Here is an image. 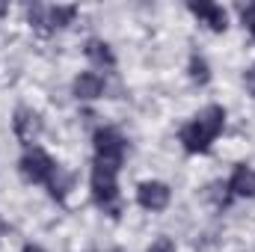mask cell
Wrapping results in <instances>:
<instances>
[{
  "instance_id": "obj_6",
  "label": "cell",
  "mask_w": 255,
  "mask_h": 252,
  "mask_svg": "<svg viewBox=\"0 0 255 252\" xmlns=\"http://www.w3.org/2000/svg\"><path fill=\"white\" fill-rule=\"evenodd\" d=\"M169 187L163 181H142L136 187V202L145 208V211H163L169 205Z\"/></svg>"
},
{
  "instance_id": "obj_17",
  "label": "cell",
  "mask_w": 255,
  "mask_h": 252,
  "mask_svg": "<svg viewBox=\"0 0 255 252\" xmlns=\"http://www.w3.org/2000/svg\"><path fill=\"white\" fill-rule=\"evenodd\" d=\"M3 12H6V6H3V3H0V15H3Z\"/></svg>"
},
{
  "instance_id": "obj_15",
  "label": "cell",
  "mask_w": 255,
  "mask_h": 252,
  "mask_svg": "<svg viewBox=\"0 0 255 252\" xmlns=\"http://www.w3.org/2000/svg\"><path fill=\"white\" fill-rule=\"evenodd\" d=\"M244 86L250 89V95H255V65L244 71Z\"/></svg>"
},
{
  "instance_id": "obj_8",
  "label": "cell",
  "mask_w": 255,
  "mask_h": 252,
  "mask_svg": "<svg viewBox=\"0 0 255 252\" xmlns=\"http://www.w3.org/2000/svg\"><path fill=\"white\" fill-rule=\"evenodd\" d=\"M229 190L232 196H241V199H253L255 196V169L247 163H238L232 178H229Z\"/></svg>"
},
{
  "instance_id": "obj_10",
  "label": "cell",
  "mask_w": 255,
  "mask_h": 252,
  "mask_svg": "<svg viewBox=\"0 0 255 252\" xmlns=\"http://www.w3.org/2000/svg\"><path fill=\"white\" fill-rule=\"evenodd\" d=\"M86 57H89L92 63H98V65H113V63H116V57H113L110 45H107V42H98V39L86 42Z\"/></svg>"
},
{
  "instance_id": "obj_11",
  "label": "cell",
  "mask_w": 255,
  "mask_h": 252,
  "mask_svg": "<svg viewBox=\"0 0 255 252\" xmlns=\"http://www.w3.org/2000/svg\"><path fill=\"white\" fill-rule=\"evenodd\" d=\"M74 15H77L74 6H51V9H48V24H51V27H65Z\"/></svg>"
},
{
  "instance_id": "obj_12",
  "label": "cell",
  "mask_w": 255,
  "mask_h": 252,
  "mask_svg": "<svg viewBox=\"0 0 255 252\" xmlns=\"http://www.w3.org/2000/svg\"><path fill=\"white\" fill-rule=\"evenodd\" d=\"M190 77L196 80V83H202V86L211 80V68H208V63H205L199 54H193L190 57Z\"/></svg>"
},
{
  "instance_id": "obj_16",
  "label": "cell",
  "mask_w": 255,
  "mask_h": 252,
  "mask_svg": "<svg viewBox=\"0 0 255 252\" xmlns=\"http://www.w3.org/2000/svg\"><path fill=\"white\" fill-rule=\"evenodd\" d=\"M24 252H45V250H42V247H36V244H27V247H24Z\"/></svg>"
},
{
  "instance_id": "obj_7",
  "label": "cell",
  "mask_w": 255,
  "mask_h": 252,
  "mask_svg": "<svg viewBox=\"0 0 255 252\" xmlns=\"http://www.w3.org/2000/svg\"><path fill=\"white\" fill-rule=\"evenodd\" d=\"M190 12L196 18H202L214 33H226V27H229V15L217 3H190Z\"/></svg>"
},
{
  "instance_id": "obj_13",
  "label": "cell",
  "mask_w": 255,
  "mask_h": 252,
  "mask_svg": "<svg viewBox=\"0 0 255 252\" xmlns=\"http://www.w3.org/2000/svg\"><path fill=\"white\" fill-rule=\"evenodd\" d=\"M145 252H175V244H172L169 238H157V241H154Z\"/></svg>"
},
{
  "instance_id": "obj_3",
  "label": "cell",
  "mask_w": 255,
  "mask_h": 252,
  "mask_svg": "<svg viewBox=\"0 0 255 252\" xmlns=\"http://www.w3.org/2000/svg\"><path fill=\"white\" fill-rule=\"evenodd\" d=\"M125 160V139L116 127H98L95 130V163L119 169Z\"/></svg>"
},
{
  "instance_id": "obj_18",
  "label": "cell",
  "mask_w": 255,
  "mask_h": 252,
  "mask_svg": "<svg viewBox=\"0 0 255 252\" xmlns=\"http://www.w3.org/2000/svg\"><path fill=\"white\" fill-rule=\"evenodd\" d=\"M113 252H125V250H113Z\"/></svg>"
},
{
  "instance_id": "obj_14",
  "label": "cell",
  "mask_w": 255,
  "mask_h": 252,
  "mask_svg": "<svg viewBox=\"0 0 255 252\" xmlns=\"http://www.w3.org/2000/svg\"><path fill=\"white\" fill-rule=\"evenodd\" d=\"M241 18H244V24H247V30L253 33V39H255V3H253V6H247V9L241 12Z\"/></svg>"
},
{
  "instance_id": "obj_1",
  "label": "cell",
  "mask_w": 255,
  "mask_h": 252,
  "mask_svg": "<svg viewBox=\"0 0 255 252\" xmlns=\"http://www.w3.org/2000/svg\"><path fill=\"white\" fill-rule=\"evenodd\" d=\"M226 125V110L220 104H208L193 122L181 127V145L190 151V154H202L211 148V142L220 136V130Z\"/></svg>"
},
{
  "instance_id": "obj_9",
  "label": "cell",
  "mask_w": 255,
  "mask_h": 252,
  "mask_svg": "<svg viewBox=\"0 0 255 252\" xmlns=\"http://www.w3.org/2000/svg\"><path fill=\"white\" fill-rule=\"evenodd\" d=\"M101 92H104L101 74H95V71H80V74L74 77V95H77L80 101H92V98H98Z\"/></svg>"
},
{
  "instance_id": "obj_5",
  "label": "cell",
  "mask_w": 255,
  "mask_h": 252,
  "mask_svg": "<svg viewBox=\"0 0 255 252\" xmlns=\"http://www.w3.org/2000/svg\"><path fill=\"white\" fill-rule=\"evenodd\" d=\"M12 127H15V136H18L24 145H30V142H36V136L42 133V119H39L36 110L18 107V110H15V119H12Z\"/></svg>"
},
{
  "instance_id": "obj_4",
  "label": "cell",
  "mask_w": 255,
  "mask_h": 252,
  "mask_svg": "<svg viewBox=\"0 0 255 252\" xmlns=\"http://www.w3.org/2000/svg\"><path fill=\"white\" fill-rule=\"evenodd\" d=\"M21 175L27 178V181H33V184H51V178L57 175V163H54V157L48 154V151H42V148H27L24 151V157H21Z\"/></svg>"
},
{
  "instance_id": "obj_2",
  "label": "cell",
  "mask_w": 255,
  "mask_h": 252,
  "mask_svg": "<svg viewBox=\"0 0 255 252\" xmlns=\"http://www.w3.org/2000/svg\"><path fill=\"white\" fill-rule=\"evenodd\" d=\"M116 172L119 169H110V166H101V163L92 166V199L110 217H119V184H116Z\"/></svg>"
}]
</instances>
